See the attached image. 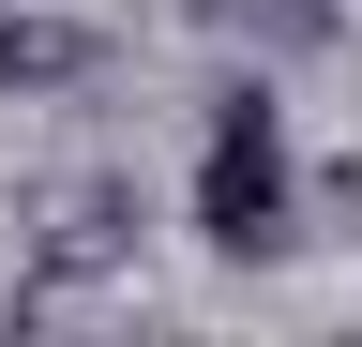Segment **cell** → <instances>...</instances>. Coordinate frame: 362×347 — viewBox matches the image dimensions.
<instances>
[{"mask_svg": "<svg viewBox=\"0 0 362 347\" xmlns=\"http://www.w3.org/2000/svg\"><path fill=\"white\" fill-rule=\"evenodd\" d=\"M106 257H136V196H76L45 227V272H106Z\"/></svg>", "mask_w": 362, "mask_h": 347, "instance_id": "cell-3", "label": "cell"}, {"mask_svg": "<svg viewBox=\"0 0 362 347\" xmlns=\"http://www.w3.org/2000/svg\"><path fill=\"white\" fill-rule=\"evenodd\" d=\"M197 242L211 257H287L302 242V166H287V106L257 76H226L197 121Z\"/></svg>", "mask_w": 362, "mask_h": 347, "instance_id": "cell-1", "label": "cell"}, {"mask_svg": "<svg viewBox=\"0 0 362 347\" xmlns=\"http://www.w3.org/2000/svg\"><path fill=\"white\" fill-rule=\"evenodd\" d=\"M90 76V30H61V16H0V91H76Z\"/></svg>", "mask_w": 362, "mask_h": 347, "instance_id": "cell-2", "label": "cell"}]
</instances>
